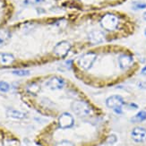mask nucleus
<instances>
[{
    "label": "nucleus",
    "instance_id": "1",
    "mask_svg": "<svg viewBox=\"0 0 146 146\" xmlns=\"http://www.w3.org/2000/svg\"><path fill=\"white\" fill-rule=\"evenodd\" d=\"M74 109V112L82 117H87L92 112L91 107L86 102H84V101H75Z\"/></svg>",
    "mask_w": 146,
    "mask_h": 146
},
{
    "label": "nucleus",
    "instance_id": "6",
    "mask_svg": "<svg viewBox=\"0 0 146 146\" xmlns=\"http://www.w3.org/2000/svg\"><path fill=\"white\" fill-rule=\"evenodd\" d=\"M47 86L51 90H59L65 86V81L60 77H52L47 82Z\"/></svg>",
    "mask_w": 146,
    "mask_h": 146
},
{
    "label": "nucleus",
    "instance_id": "3",
    "mask_svg": "<svg viewBox=\"0 0 146 146\" xmlns=\"http://www.w3.org/2000/svg\"><path fill=\"white\" fill-rule=\"evenodd\" d=\"M132 139L136 143H143L146 141V129L141 126H136L131 132Z\"/></svg>",
    "mask_w": 146,
    "mask_h": 146
},
{
    "label": "nucleus",
    "instance_id": "4",
    "mask_svg": "<svg viewBox=\"0 0 146 146\" xmlns=\"http://www.w3.org/2000/svg\"><path fill=\"white\" fill-rule=\"evenodd\" d=\"M70 50V44L67 41H61L55 47L54 53L58 56H66Z\"/></svg>",
    "mask_w": 146,
    "mask_h": 146
},
{
    "label": "nucleus",
    "instance_id": "11",
    "mask_svg": "<svg viewBox=\"0 0 146 146\" xmlns=\"http://www.w3.org/2000/svg\"><path fill=\"white\" fill-rule=\"evenodd\" d=\"M10 89V85L6 82L0 81V91L3 92H7Z\"/></svg>",
    "mask_w": 146,
    "mask_h": 146
},
{
    "label": "nucleus",
    "instance_id": "5",
    "mask_svg": "<svg viewBox=\"0 0 146 146\" xmlns=\"http://www.w3.org/2000/svg\"><path fill=\"white\" fill-rule=\"evenodd\" d=\"M58 122H59L60 127L64 129L72 127L74 125V117L69 113H64L60 116Z\"/></svg>",
    "mask_w": 146,
    "mask_h": 146
},
{
    "label": "nucleus",
    "instance_id": "8",
    "mask_svg": "<svg viewBox=\"0 0 146 146\" xmlns=\"http://www.w3.org/2000/svg\"><path fill=\"white\" fill-rule=\"evenodd\" d=\"M7 116L13 118H16V119H22L26 117V114L22 112V111H19L16 110H7Z\"/></svg>",
    "mask_w": 146,
    "mask_h": 146
},
{
    "label": "nucleus",
    "instance_id": "7",
    "mask_svg": "<svg viewBox=\"0 0 146 146\" xmlns=\"http://www.w3.org/2000/svg\"><path fill=\"white\" fill-rule=\"evenodd\" d=\"M15 61V56L8 53H0V66H9Z\"/></svg>",
    "mask_w": 146,
    "mask_h": 146
},
{
    "label": "nucleus",
    "instance_id": "10",
    "mask_svg": "<svg viewBox=\"0 0 146 146\" xmlns=\"http://www.w3.org/2000/svg\"><path fill=\"white\" fill-rule=\"evenodd\" d=\"M15 75H17V76H27L30 74V71L29 70H26V69H16V70H14L12 72Z\"/></svg>",
    "mask_w": 146,
    "mask_h": 146
},
{
    "label": "nucleus",
    "instance_id": "18",
    "mask_svg": "<svg viewBox=\"0 0 146 146\" xmlns=\"http://www.w3.org/2000/svg\"><path fill=\"white\" fill-rule=\"evenodd\" d=\"M144 34H145V36H146V29H145V31H144Z\"/></svg>",
    "mask_w": 146,
    "mask_h": 146
},
{
    "label": "nucleus",
    "instance_id": "9",
    "mask_svg": "<svg viewBox=\"0 0 146 146\" xmlns=\"http://www.w3.org/2000/svg\"><path fill=\"white\" fill-rule=\"evenodd\" d=\"M146 119V112L145 111H140L138 112L135 117H133V121H137V122H141Z\"/></svg>",
    "mask_w": 146,
    "mask_h": 146
},
{
    "label": "nucleus",
    "instance_id": "2",
    "mask_svg": "<svg viewBox=\"0 0 146 146\" xmlns=\"http://www.w3.org/2000/svg\"><path fill=\"white\" fill-rule=\"evenodd\" d=\"M125 104V101L123 98L119 95H112L106 100V105L110 109H112L113 110L116 109L122 108V106Z\"/></svg>",
    "mask_w": 146,
    "mask_h": 146
},
{
    "label": "nucleus",
    "instance_id": "16",
    "mask_svg": "<svg viewBox=\"0 0 146 146\" xmlns=\"http://www.w3.org/2000/svg\"><path fill=\"white\" fill-rule=\"evenodd\" d=\"M3 45V40L1 39V38H0V47H1Z\"/></svg>",
    "mask_w": 146,
    "mask_h": 146
},
{
    "label": "nucleus",
    "instance_id": "12",
    "mask_svg": "<svg viewBox=\"0 0 146 146\" xmlns=\"http://www.w3.org/2000/svg\"><path fill=\"white\" fill-rule=\"evenodd\" d=\"M134 9L135 10H139V9H144L146 8V4L144 3H141V2H135L134 3Z\"/></svg>",
    "mask_w": 146,
    "mask_h": 146
},
{
    "label": "nucleus",
    "instance_id": "13",
    "mask_svg": "<svg viewBox=\"0 0 146 146\" xmlns=\"http://www.w3.org/2000/svg\"><path fill=\"white\" fill-rule=\"evenodd\" d=\"M44 2V0H25V3L28 4V3H31V4H40V3H42Z\"/></svg>",
    "mask_w": 146,
    "mask_h": 146
},
{
    "label": "nucleus",
    "instance_id": "17",
    "mask_svg": "<svg viewBox=\"0 0 146 146\" xmlns=\"http://www.w3.org/2000/svg\"><path fill=\"white\" fill-rule=\"evenodd\" d=\"M143 19H144V20L146 21V12L144 13V14H143Z\"/></svg>",
    "mask_w": 146,
    "mask_h": 146
},
{
    "label": "nucleus",
    "instance_id": "15",
    "mask_svg": "<svg viewBox=\"0 0 146 146\" xmlns=\"http://www.w3.org/2000/svg\"><path fill=\"white\" fill-rule=\"evenodd\" d=\"M141 74H143V75H146V66H145L143 68H142V70H141Z\"/></svg>",
    "mask_w": 146,
    "mask_h": 146
},
{
    "label": "nucleus",
    "instance_id": "14",
    "mask_svg": "<svg viewBox=\"0 0 146 146\" xmlns=\"http://www.w3.org/2000/svg\"><path fill=\"white\" fill-rule=\"evenodd\" d=\"M56 146H74V145L70 143H68V142H63V143L58 144Z\"/></svg>",
    "mask_w": 146,
    "mask_h": 146
}]
</instances>
